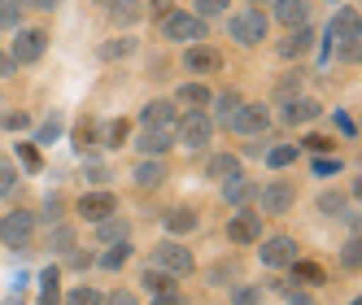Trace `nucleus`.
<instances>
[{"mask_svg":"<svg viewBox=\"0 0 362 305\" xmlns=\"http://www.w3.org/2000/svg\"><path fill=\"white\" fill-rule=\"evenodd\" d=\"M319 214H327V218H349L345 196H341V192H323V196H319Z\"/></svg>","mask_w":362,"mask_h":305,"instance_id":"31","label":"nucleus"},{"mask_svg":"<svg viewBox=\"0 0 362 305\" xmlns=\"http://www.w3.org/2000/svg\"><path fill=\"white\" fill-rule=\"evenodd\" d=\"M210 136H214L210 114H188L184 122H179V131H175V140L184 144V148H192V152H201L205 144H210Z\"/></svg>","mask_w":362,"mask_h":305,"instance_id":"7","label":"nucleus"},{"mask_svg":"<svg viewBox=\"0 0 362 305\" xmlns=\"http://www.w3.org/2000/svg\"><path fill=\"white\" fill-rule=\"evenodd\" d=\"M136 184H140V188H162V184H166V166H162V157H158V162H153V157L140 162V166H136Z\"/></svg>","mask_w":362,"mask_h":305,"instance_id":"24","label":"nucleus"},{"mask_svg":"<svg viewBox=\"0 0 362 305\" xmlns=\"http://www.w3.org/2000/svg\"><path fill=\"white\" fill-rule=\"evenodd\" d=\"M79 214H83L88 222H105V218L118 214V196H114V192H83V196H79Z\"/></svg>","mask_w":362,"mask_h":305,"instance_id":"9","label":"nucleus"},{"mask_svg":"<svg viewBox=\"0 0 362 305\" xmlns=\"http://www.w3.org/2000/svg\"><path fill=\"white\" fill-rule=\"evenodd\" d=\"M227 240L231 244H257L262 240V214L257 210H240L227 218Z\"/></svg>","mask_w":362,"mask_h":305,"instance_id":"8","label":"nucleus"},{"mask_svg":"<svg viewBox=\"0 0 362 305\" xmlns=\"http://www.w3.org/2000/svg\"><path fill=\"white\" fill-rule=\"evenodd\" d=\"M297 162V144H275V148H267V166L271 170H284V166H293Z\"/></svg>","mask_w":362,"mask_h":305,"instance_id":"30","label":"nucleus"},{"mask_svg":"<svg viewBox=\"0 0 362 305\" xmlns=\"http://www.w3.org/2000/svg\"><path fill=\"white\" fill-rule=\"evenodd\" d=\"M48 249H57V253H70L74 249V232L66 222H53V232H48Z\"/></svg>","mask_w":362,"mask_h":305,"instance_id":"33","label":"nucleus"},{"mask_svg":"<svg viewBox=\"0 0 362 305\" xmlns=\"http://www.w3.org/2000/svg\"><path fill=\"white\" fill-rule=\"evenodd\" d=\"M301 79H305V70H293V74H288V79H279V88H275V92H279L284 100H293V96L301 92Z\"/></svg>","mask_w":362,"mask_h":305,"instance_id":"39","label":"nucleus"},{"mask_svg":"<svg viewBox=\"0 0 362 305\" xmlns=\"http://www.w3.org/2000/svg\"><path fill=\"white\" fill-rule=\"evenodd\" d=\"M271 5H275V22H284L288 31L310 27V5L305 0H271Z\"/></svg>","mask_w":362,"mask_h":305,"instance_id":"15","label":"nucleus"},{"mask_svg":"<svg viewBox=\"0 0 362 305\" xmlns=\"http://www.w3.org/2000/svg\"><path fill=\"white\" fill-rule=\"evenodd\" d=\"M301 148H310V152H319V157H323V152L332 148V140H327V136H310V140H305Z\"/></svg>","mask_w":362,"mask_h":305,"instance_id":"49","label":"nucleus"},{"mask_svg":"<svg viewBox=\"0 0 362 305\" xmlns=\"http://www.w3.org/2000/svg\"><path fill=\"white\" fill-rule=\"evenodd\" d=\"M323 114V105H319V100L315 96H293V100H284V122H288V126H305V122H315Z\"/></svg>","mask_w":362,"mask_h":305,"instance_id":"14","label":"nucleus"},{"mask_svg":"<svg viewBox=\"0 0 362 305\" xmlns=\"http://www.w3.org/2000/svg\"><path fill=\"white\" fill-rule=\"evenodd\" d=\"M66 305H100V292H96L92 284H79V288L66 297Z\"/></svg>","mask_w":362,"mask_h":305,"instance_id":"38","label":"nucleus"},{"mask_svg":"<svg viewBox=\"0 0 362 305\" xmlns=\"http://www.w3.org/2000/svg\"><path fill=\"white\" fill-rule=\"evenodd\" d=\"M140 0H110V18L118 22V27H132V22L140 18Z\"/></svg>","mask_w":362,"mask_h":305,"instance_id":"25","label":"nucleus"},{"mask_svg":"<svg viewBox=\"0 0 362 305\" xmlns=\"http://www.w3.org/2000/svg\"><path fill=\"white\" fill-rule=\"evenodd\" d=\"M257 301H262L257 288H236V292H231V305H257Z\"/></svg>","mask_w":362,"mask_h":305,"instance_id":"44","label":"nucleus"},{"mask_svg":"<svg viewBox=\"0 0 362 305\" xmlns=\"http://www.w3.org/2000/svg\"><path fill=\"white\" fill-rule=\"evenodd\" d=\"M74 148H79V152H88V148H96V122H79V126H74Z\"/></svg>","mask_w":362,"mask_h":305,"instance_id":"36","label":"nucleus"},{"mask_svg":"<svg viewBox=\"0 0 362 305\" xmlns=\"http://www.w3.org/2000/svg\"><path fill=\"white\" fill-rule=\"evenodd\" d=\"M22 13H27L22 0H0V31H18L22 27Z\"/></svg>","mask_w":362,"mask_h":305,"instance_id":"27","label":"nucleus"},{"mask_svg":"<svg viewBox=\"0 0 362 305\" xmlns=\"http://www.w3.org/2000/svg\"><path fill=\"white\" fill-rule=\"evenodd\" d=\"M136 53V40H110V44H100V57H105V61H118V57H132Z\"/></svg>","mask_w":362,"mask_h":305,"instance_id":"32","label":"nucleus"},{"mask_svg":"<svg viewBox=\"0 0 362 305\" xmlns=\"http://www.w3.org/2000/svg\"><path fill=\"white\" fill-rule=\"evenodd\" d=\"M205 179H218V184L240 179V162H236V157H227V152H214V157L205 162Z\"/></svg>","mask_w":362,"mask_h":305,"instance_id":"17","label":"nucleus"},{"mask_svg":"<svg viewBox=\"0 0 362 305\" xmlns=\"http://www.w3.org/2000/svg\"><path fill=\"white\" fill-rule=\"evenodd\" d=\"M92 262H96L92 253H70V266H74V270H83V266H92Z\"/></svg>","mask_w":362,"mask_h":305,"instance_id":"54","label":"nucleus"},{"mask_svg":"<svg viewBox=\"0 0 362 305\" xmlns=\"http://www.w3.org/2000/svg\"><path fill=\"white\" fill-rule=\"evenodd\" d=\"M358 40H362V35H354V40H341V44H336L341 61H358Z\"/></svg>","mask_w":362,"mask_h":305,"instance_id":"46","label":"nucleus"},{"mask_svg":"<svg viewBox=\"0 0 362 305\" xmlns=\"http://www.w3.org/2000/svg\"><path fill=\"white\" fill-rule=\"evenodd\" d=\"M44 214H48V222H57V218H62V201L48 196V201H44Z\"/></svg>","mask_w":362,"mask_h":305,"instance_id":"52","label":"nucleus"},{"mask_svg":"<svg viewBox=\"0 0 362 305\" xmlns=\"http://www.w3.org/2000/svg\"><path fill=\"white\" fill-rule=\"evenodd\" d=\"M5 305H13V301H5Z\"/></svg>","mask_w":362,"mask_h":305,"instance_id":"59","label":"nucleus"},{"mask_svg":"<svg viewBox=\"0 0 362 305\" xmlns=\"http://www.w3.org/2000/svg\"><path fill=\"white\" fill-rule=\"evenodd\" d=\"M210 105H214V118H210V122L231 126V118H236V109L245 105V100H240V92H223V96H214V100H210Z\"/></svg>","mask_w":362,"mask_h":305,"instance_id":"22","label":"nucleus"},{"mask_svg":"<svg viewBox=\"0 0 362 305\" xmlns=\"http://www.w3.org/2000/svg\"><path fill=\"white\" fill-rule=\"evenodd\" d=\"M57 131H62V122H57V118H48V122L40 126V144H48V140H53Z\"/></svg>","mask_w":362,"mask_h":305,"instance_id":"51","label":"nucleus"},{"mask_svg":"<svg viewBox=\"0 0 362 305\" xmlns=\"http://www.w3.org/2000/svg\"><path fill=\"white\" fill-rule=\"evenodd\" d=\"M184 70L188 74H218L223 70V53L218 48H205V44H192L184 53Z\"/></svg>","mask_w":362,"mask_h":305,"instance_id":"11","label":"nucleus"},{"mask_svg":"<svg viewBox=\"0 0 362 305\" xmlns=\"http://www.w3.org/2000/svg\"><path fill=\"white\" fill-rule=\"evenodd\" d=\"M44 48H48V31H40V27H18V40L9 48V61L13 66H35L44 57Z\"/></svg>","mask_w":362,"mask_h":305,"instance_id":"4","label":"nucleus"},{"mask_svg":"<svg viewBox=\"0 0 362 305\" xmlns=\"http://www.w3.org/2000/svg\"><path fill=\"white\" fill-rule=\"evenodd\" d=\"M223 196H227V205H236V210H245L249 201H257V184H249L245 174H240V179H231V184H223Z\"/></svg>","mask_w":362,"mask_h":305,"instance_id":"20","label":"nucleus"},{"mask_svg":"<svg viewBox=\"0 0 362 305\" xmlns=\"http://www.w3.org/2000/svg\"><path fill=\"white\" fill-rule=\"evenodd\" d=\"M267 126H271V114L262 105H249V100L231 118V131H240V136H267Z\"/></svg>","mask_w":362,"mask_h":305,"instance_id":"10","label":"nucleus"},{"mask_svg":"<svg viewBox=\"0 0 362 305\" xmlns=\"http://www.w3.org/2000/svg\"><path fill=\"white\" fill-rule=\"evenodd\" d=\"M22 5H27V9H57L62 0H22Z\"/></svg>","mask_w":362,"mask_h":305,"instance_id":"55","label":"nucleus"},{"mask_svg":"<svg viewBox=\"0 0 362 305\" xmlns=\"http://www.w3.org/2000/svg\"><path fill=\"white\" fill-rule=\"evenodd\" d=\"M88 179L100 184V179H110V170H105V166H88Z\"/></svg>","mask_w":362,"mask_h":305,"instance_id":"56","label":"nucleus"},{"mask_svg":"<svg viewBox=\"0 0 362 305\" xmlns=\"http://www.w3.org/2000/svg\"><path fill=\"white\" fill-rule=\"evenodd\" d=\"M57 284H62L57 270H44V275H40V305H57V301H62V288H57Z\"/></svg>","mask_w":362,"mask_h":305,"instance_id":"29","label":"nucleus"},{"mask_svg":"<svg viewBox=\"0 0 362 305\" xmlns=\"http://www.w3.org/2000/svg\"><path fill=\"white\" fill-rule=\"evenodd\" d=\"M253 5H271V0H249V9H253Z\"/></svg>","mask_w":362,"mask_h":305,"instance_id":"58","label":"nucleus"},{"mask_svg":"<svg viewBox=\"0 0 362 305\" xmlns=\"http://www.w3.org/2000/svg\"><path fill=\"white\" fill-rule=\"evenodd\" d=\"M341 266H345V270H358V266H362V244H358V240H349V244L341 249Z\"/></svg>","mask_w":362,"mask_h":305,"instance_id":"40","label":"nucleus"},{"mask_svg":"<svg viewBox=\"0 0 362 305\" xmlns=\"http://www.w3.org/2000/svg\"><path fill=\"white\" fill-rule=\"evenodd\" d=\"M175 13V0H153V5H148V18H158V22H166Z\"/></svg>","mask_w":362,"mask_h":305,"instance_id":"45","label":"nucleus"},{"mask_svg":"<svg viewBox=\"0 0 362 305\" xmlns=\"http://www.w3.org/2000/svg\"><path fill=\"white\" fill-rule=\"evenodd\" d=\"M315 174H341V157H319L315 162Z\"/></svg>","mask_w":362,"mask_h":305,"instance_id":"48","label":"nucleus"},{"mask_svg":"<svg viewBox=\"0 0 362 305\" xmlns=\"http://www.w3.org/2000/svg\"><path fill=\"white\" fill-rule=\"evenodd\" d=\"M31 236H35V214L31 210H13L0 218V240L9 249H31Z\"/></svg>","mask_w":362,"mask_h":305,"instance_id":"6","label":"nucleus"},{"mask_svg":"<svg viewBox=\"0 0 362 305\" xmlns=\"http://www.w3.org/2000/svg\"><path fill=\"white\" fill-rule=\"evenodd\" d=\"M13 192H18V166L0 157V201H5V196H13Z\"/></svg>","mask_w":362,"mask_h":305,"instance_id":"34","label":"nucleus"},{"mask_svg":"<svg viewBox=\"0 0 362 305\" xmlns=\"http://www.w3.org/2000/svg\"><path fill=\"white\" fill-rule=\"evenodd\" d=\"M162 222H166V232H170V236H188L192 227H197V214H192L188 205H175V210L162 214Z\"/></svg>","mask_w":362,"mask_h":305,"instance_id":"23","label":"nucleus"},{"mask_svg":"<svg viewBox=\"0 0 362 305\" xmlns=\"http://www.w3.org/2000/svg\"><path fill=\"white\" fill-rule=\"evenodd\" d=\"M354 35H358V13L345 5L341 13L327 22V40H332V44H341V40H354Z\"/></svg>","mask_w":362,"mask_h":305,"instance_id":"19","label":"nucleus"},{"mask_svg":"<svg viewBox=\"0 0 362 305\" xmlns=\"http://www.w3.org/2000/svg\"><path fill=\"white\" fill-rule=\"evenodd\" d=\"M100 305H140V297L132 288H114L110 297H100Z\"/></svg>","mask_w":362,"mask_h":305,"instance_id":"41","label":"nucleus"},{"mask_svg":"<svg viewBox=\"0 0 362 305\" xmlns=\"http://www.w3.org/2000/svg\"><path fill=\"white\" fill-rule=\"evenodd\" d=\"M231 0H192V13L205 22V18H214V13H227Z\"/></svg>","mask_w":362,"mask_h":305,"instance_id":"37","label":"nucleus"},{"mask_svg":"<svg viewBox=\"0 0 362 305\" xmlns=\"http://www.w3.org/2000/svg\"><path fill=\"white\" fill-rule=\"evenodd\" d=\"M297 205V188L288 184V179H271V184H262L257 188V214H288Z\"/></svg>","mask_w":362,"mask_h":305,"instance_id":"2","label":"nucleus"},{"mask_svg":"<svg viewBox=\"0 0 362 305\" xmlns=\"http://www.w3.org/2000/svg\"><path fill=\"white\" fill-rule=\"evenodd\" d=\"M310 48H315V31H310V27H297V31H288V40H279V57L293 61V57H305Z\"/></svg>","mask_w":362,"mask_h":305,"instance_id":"16","label":"nucleus"},{"mask_svg":"<svg viewBox=\"0 0 362 305\" xmlns=\"http://www.w3.org/2000/svg\"><path fill=\"white\" fill-rule=\"evenodd\" d=\"M267 27H271V22H267L262 9H236V13L227 18V31H231V40H236V44H262L267 40Z\"/></svg>","mask_w":362,"mask_h":305,"instance_id":"1","label":"nucleus"},{"mask_svg":"<svg viewBox=\"0 0 362 305\" xmlns=\"http://www.w3.org/2000/svg\"><path fill=\"white\" fill-rule=\"evenodd\" d=\"M162 40H170V44H197V40H205V22L197 18V13H184V9H175L166 22H162Z\"/></svg>","mask_w":362,"mask_h":305,"instance_id":"3","label":"nucleus"},{"mask_svg":"<svg viewBox=\"0 0 362 305\" xmlns=\"http://www.w3.org/2000/svg\"><path fill=\"white\" fill-rule=\"evenodd\" d=\"M5 126H9V131H27L31 118H27V114H5Z\"/></svg>","mask_w":362,"mask_h":305,"instance_id":"50","label":"nucleus"},{"mask_svg":"<svg viewBox=\"0 0 362 305\" xmlns=\"http://www.w3.org/2000/svg\"><path fill=\"white\" fill-rule=\"evenodd\" d=\"M175 100H179V105H188V114H205V105H210V92H205L201 83H184V88H179L175 92Z\"/></svg>","mask_w":362,"mask_h":305,"instance_id":"21","label":"nucleus"},{"mask_svg":"<svg viewBox=\"0 0 362 305\" xmlns=\"http://www.w3.org/2000/svg\"><path fill=\"white\" fill-rule=\"evenodd\" d=\"M257 244H262L267 266H293L297 262V240L293 236H271V240H257Z\"/></svg>","mask_w":362,"mask_h":305,"instance_id":"12","label":"nucleus"},{"mask_svg":"<svg viewBox=\"0 0 362 305\" xmlns=\"http://www.w3.org/2000/svg\"><path fill=\"white\" fill-rule=\"evenodd\" d=\"M127 258H132V244L122 240V244H114L105 258H100V266H105V270H122V266H127Z\"/></svg>","mask_w":362,"mask_h":305,"instance_id":"35","label":"nucleus"},{"mask_svg":"<svg viewBox=\"0 0 362 305\" xmlns=\"http://www.w3.org/2000/svg\"><path fill=\"white\" fill-rule=\"evenodd\" d=\"M96 240H100V244H122V240H127V222H122V218L96 222Z\"/></svg>","mask_w":362,"mask_h":305,"instance_id":"28","label":"nucleus"},{"mask_svg":"<svg viewBox=\"0 0 362 305\" xmlns=\"http://www.w3.org/2000/svg\"><path fill=\"white\" fill-rule=\"evenodd\" d=\"M153 266H158V270H166L170 279H179V275H192V249H184L179 240H162L158 249H153Z\"/></svg>","mask_w":362,"mask_h":305,"instance_id":"5","label":"nucleus"},{"mask_svg":"<svg viewBox=\"0 0 362 305\" xmlns=\"http://www.w3.org/2000/svg\"><path fill=\"white\" fill-rule=\"evenodd\" d=\"M105 144H110V148L127 144V122H110V126H105Z\"/></svg>","mask_w":362,"mask_h":305,"instance_id":"43","label":"nucleus"},{"mask_svg":"<svg viewBox=\"0 0 362 305\" xmlns=\"http://www.w3.org/2000/svg\"><path fill=\"white\" fill-rule=\"evenodd\" d=\"M140 284H144L153 297H162V292H175V279H170L166 270H158V266H148V270L140 275Z\"/></svg>","mask_w":362,"mask_h":305,"instance_id":"26","label":"nucleus"},{"mask_svg":"<svg viewBox=\"0 0 362 305\" xmlns=\"http://www.w3.org/2000/svg\"><path fill=\"white\" fill-rule=\"evenodd\" d=\"M18 157H22V166H27V170H40V152L31 144H18Z\"/></svg>","mask_w":362,"mask_h":305,"instance_id":"47","label":"nucleus"},{"mask_svg":"<svg viewBox=\"0 0 362 305\" xmlns=\"http://www.w3.org/2000/svg\"><path fill=\"white\" fill-rule=\"evenodd\" d=\"M13 70H18V66L9 61V53H0V79H9V74H13Z\"/></svg>","mask_w":362,"mask_h":305,"instance_id":"57","label":"nucleus"},{"mask_svg":"<svg viewBox=\"0 0 362 305\" xmlns=\"http://www.w3.org/2000/svg\"><path fill=\"white\" fill-rule=\"evenodd\" d=\"M136 148L144 152V157H162V152L175 148V131H140Z\"/></svg>","mask_w":362,"mask_h":305,"instance_id":"18","label":"nucleus"},{"mask_svg":"<svg viewBox=\"0 0 362 305\" xmlns=\"http://www.w3.org/2000/svg\"><path fill=\"white\" fill-rule=\"evenodd\" d=\"M293 270H297L301 284H323V270H319V266H310V262H293Z\"/></svg>","mask_w":362,"mask_h":305,"instance_id":"42","label":"nucleus"},{"mask_svg":"<svg viewBox=\"0 0 362 305\" xmlns=\"http://www.w3.org/2000/svg\"><path fill=\"white\" fill-rule=\"evenodd\" d=\"M144 131H175V100H148L140 109Z\"/></svg>","mask_w":362,"mask_h":305,"instance_id":"13","label":"nucleus"},{"mask_svg":"<svg viewBox=\"0 0 362 305\" xmlns=\"http://www.w3.org/2000/svg\"><path fill=\"white\" fill-rule=\"evenodd\" d=\"M153 305H188L179 292H162V297H153Z\"/></svg>","mask_w":362,"mask_h":305,"instance_id":"53","label":"nucleus"}]
</instances>
